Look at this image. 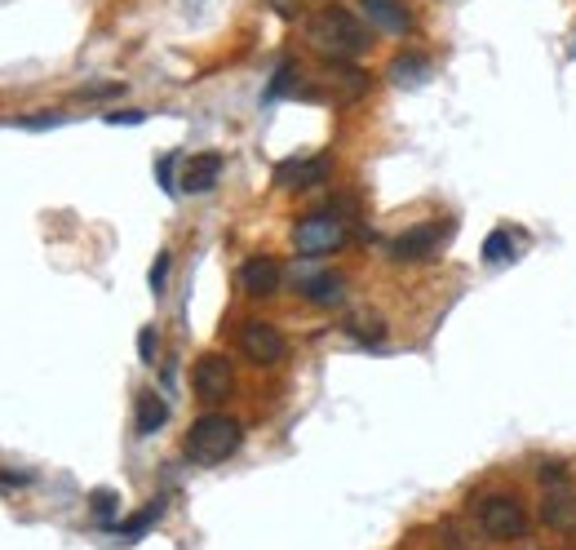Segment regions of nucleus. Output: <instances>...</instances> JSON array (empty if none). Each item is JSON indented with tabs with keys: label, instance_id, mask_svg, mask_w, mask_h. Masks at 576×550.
I'll return each instance as SVG.
<instances>
[{
	"label": "nucleus",
	"instance_id": "f257e3e1",
	"mask_svg": "<svg viewBox=\"0 0 576 550\" xmlns=\"http://www.w3.org/2000/svg\"><path fill=\"white\" fill-rule=\"evenodd\" d=\"M306 44L324 62H350V58H359L368 49V27L350 9L328 4V9H319V13L306 18Z\"/></svg>",
	"mask_w": 576,
	"mask_h": 550
},
{
	"label": "nucleus",
	"instance_id": "f03ea898",
	"mask_svg": "<svg viewBox=\"0 0 576 550\" xmlns=\"http://www.w3.org/2000/svg\"><path fill=\"white\" fill-rule=\"evenodd\" d=\"M240 440H245V431H240L236 418H227V413H205V418L191 422V431H187V440H182V453H187V462H196V467H218V462H227V458L240 449Z\"/></svg>",
	"mask_w": 576,
	"mask_h": 550
},
{
	"label": "nucleus",
	"instance_id": "7ed1b4c3",
	"mask_svg": "<svg viewBox=\"0 0 576 550\" xmlns=\"http://www.w3.org/2000/svg\"><path fill=\"white\" fill-rule=\"evenodd\" d=\"M346 240H350V227H346V218H341V213H332V209L306 213V218L292 227V249H297L301 258L337 253Z\"/></svg>",
	"mask_w": 576,
	"mask_h": 550
},
{
	"label": "nucleus",
	"instance_id": "20e7f679",
	"mask_svg": "<svg viewBox=\"0 0 576 550\" xmlns=\"http://www.w3.org/2000/svg\"><path fill=\"white\" fill-rule=\"evenodd\" d=\"M479 529L493 542H519V538H528V511L510 493H488L479 502Z\"/></svg>",
	"mask_w": 576,
	"mask_h": 550
},
{
	"label": "nucleus",
	"instance_id": "39448f33",
	"mask_svg": "<svg viewBox=\"0 0 576 550\" xmlns=\"http://www.w3.org/2000/svg\"><path fill=\"white\" fill-rule=\"evenodd\" d=\"M448 240H453V222H421V227L390 240V258L395 262H421V258L439 253Z\"/></svg>",
	"mask_w": 576,
	"mask_h": 550
},
{
	"label": "nucleus",
	"instance_id": "423d86ee",
	"mask_svg": "<svg viewBox=\"0 0 576 550\" xmlns=\"http://www.w3.org/2000/svg\"><path fill=\"white\" fill-rule=\"evenodd\" d=\"M191 387H196V396H200L205 404L227 400V396L236 391V369H231V360H227V356H218V351L200 356V360H196V369H191Z\"/></svg>",
	"mask_w": 576,
	"mask_h": 550
},
{
	"label": "nucleus",
	"instance_id": "0eeeda50",
	"mask_svg": "<svg viewBox=\"0 0 576 550\" xmlns=\"http://www.w3.org/2000/svg\"><path fill=\"white\" fill-rule=\"evenodd\" d=\"M240 356H249L254 364H280L288 356L285 333L276 324H267V320H249L240 329Z\"/></svg>",
	"mask_w": 576,
	"mask_h": 550
},
{
	"label": "nucleus",
	"instance_id": "6e6552de",
	"mask_svg": "<svg viewBox=\"0 0 576 550\" xmlns=\"http://www.w3.org/2000/svg\"><path fill=\"white\" fill-rule=\"evenodd\" d=\"M542 524L555 529V533H576V489L564 480H555L542 498Z\"/></svg>",
	"mask_w": 576,
	"mask_h": 550
},
{
	"label": "nucleus",
	"instance_id": "1a4fd4ad",
	"mask_svg": "<svg viewBox=\"0 0 576 550\" xmlns=\"http://www.w3.org/2000/svg\"><path fill=\"white\" fill-rule=\"evenodd\" d=\"M328 173H332V156H306V160H285V164L276 169V182H280L285 191H310V187H319Z\"/></svg>",
	"mask_w": 576,
	"mask_h": 550
},
{
	"label": "nucleus",
	"instance_id": "9d476101",
	"mask_svg": "<svg viewBox=\"0 0 576 550\" xmlns=\"http://www.w3.org/2000/svg\"><path fill=\"white\" fill-rule=\"evenodd\" d=\"M324 89L337 102H359L368 93V71H359L350 62H324ZM324 89H319V98H324Z\"/></svg>",
	"mask_w": 576,
	"mask_h": 550
},
{
	"label": "nucleus",
	"instance_id": "9b49d317",
	"mask_svg": "<svg viewBox=\"0 0 576 550\" xmlns=\"http://www.w3.org/2000/svg\"><path fill=\"white\" fill-rule=\"evenodd\" d=\"M359 9L368 18V27H377L386 36H408L413 31V13H408L404 0H359Z\"/></svg>",
	"mask_w": 576,
	"mask_h": 550
},
{
	"label": "nucleus",
	"instance_id": "f8f14e48",
	"mask_svg": "<svg viewBox=\"0 0 576 550\" xmlns=\"http://www.w3.org/2000/svg\"><path fill=\"white\" fill-rule=\"evenodd\" d=\"M218 178H222V156L218 151H200V156H191L187 164H182V191L187 196H200V191H213L218 187Z\"/></svg>",
	"mask_w": 576,
	"mask_h": 550
},
{
	"label": "nucleus",
	"instance_id": "ddd939ff",
	"mask_svg": "<svg viewBox=\"0 0 576 550\" xmlns=\"http://www.w3.org/2000/svg\"><path fill=\"white\" fill-rule=\"evenodd\" d=\"M280 280H285V271H280L276 258H249V262L240 267V289H245L249 298H271V293L280 289Z\"/></svg>",
	"mask_w": 576,
	"mask_h": 550
},
{
	"label": "nucleus",
	"instance_id": "4468645a",
	"mask_svg": "<svg viewBox=\"0 0 576 550\" xmlns=\"http://www.w3.org/2000/svg\"><path fill=\"white\" fill-rule=\"evenodd\" d=\"M386 76H390V84H399V89H421V84L430 80V58H426V53L404 49V53H395V58H390Z\"/></svg>",
	"mask_w": 576,
	"mask_h": 550
},
{
	"label": "nucleus",
	"instance_id": "2eb2a0df",
	"mask_svg": "<svg viewBox=\"0 0 576 550\" xmlns=\"http://www.w3.org/2000/svg\"><path fill=\"white\" fill-rule=\"evenodd\" d=\"M133 422H138V436H156V431L169 422V404H165L156 391H142V396H138V418H133Z\"/></svg>",
	"mask_w": 576,
	"mask_h": 550
},
{
	"label": "nucleus",
	"instance_id": "dca6fc26",
	"mask_svg": "<svg viewBox=\"0 0 576 550\" xmlns=\"http://www.w3.org/2000/svg\"><path fill=\"white\" fill-rule=\"evenodd\" d=\"M165 507H169V502L160 498V502H151V507H142L138 516H129V520H120V524H116L111 533H120L125 542H138V538H142L147 529H156V524H160V516H165Z\"/></svg>",
	"mask_w": 576,
	"mask_h": 550
},
{
	"label": "nucleus",
	"instance_id": "f3484780",
	"mask_svg": "<svg viewBox=\"0 0 576 550\" xmlns=\"http://www.w3.org/2000/svg\"><path fill=\"white\" fill-rule=\"evenodd\" d=\"M301 293H306L310 302H319V307H332V302H341V276L319 271V276H310V280L301 284Z\"/></svg>",
	"mask_w": 576,
	"mask_h": 550
},
{
	"label": "nucleus",
	"instance_id": "a211bd4d",
	"mask_svg": "<svg viewBox=\"0 0 576 550\" xmlns=\"http://www.w3.org/2000/svg\"><path fill=\"white\" fill-rule=\"evenodd\" d=\"M510 258H519V249H515V236H510L506 227H497V231L484 240V262L501 267V262H510Z\"/></svg>",
	"mask_w": 576,
	"mask_h": 550
},
{
	"label": "nucleus",
	"instance_id": "6ab92c4d",
	"mask_svg": "<svg viewBox=\"0 0 576 550\" xmlns=\"http://www.w3.org/2000/svg\"><path fill=\"white\" fill-rule=\"evenodd\" d=\"M89 511H93V520H98L102 529H116V511H120V498H116L111 489H93V493H89Z\"/></svg>",
	"mask_w": 576,
	"mask_h": 550
},
{
	"label": "nucleus",
	"instance_id": "aec40b11",
	"mask_svg": "<svg viewBox=\"0 0 576 550\" xmlns=\"http://www.w3.org/2000/svg\"><path fill=\"white\" fill-rule=\"evenodd\" d=\"M285 93H301V71H297V62H280V71H276V80H271V89H267V102H276V98H285Z\"/></svg>",
	"mask_w": 576,
	"mask_h": 550
},
{
	"label": "nucleus",
	"instance_id": "412c9836",
	"mask_svg": "<svg viewBox=\"0 0 576 550\" xmlns=\"http://www.w3.org/2000/svg\"><path fill=\"white\" fill-rule=\"evenodd\" d=\"M169 267H173V258H169V253H160V258L151 262V276H147V280H151V293H165V280H169Z\"/></svg>",
	"mask_w": 576,
	"mask_h": 550
},
{
	"label": "nucleus",
	"instance_id": "4be33fe9",
	"mask_svg": "<svg viewBox=\"0 0 576 550\" xmlns=\"http://www.w3.org/2000/svg\"><path fill=\"white\" fill-rule=\"evenodd\" d=\"M346 329H350L359 342H381V333H386V324H381V320H373V324H359V320H350Z\"/></svg>",
	"mask_w": 576,
	"mask_h": 550
},
{
	"label": "nucleus",
	"instance_id": "5701e85b",
	"mask_svg": "<svg viewBox=\"0 0 576 550\" xmlns=\"http://www.w3.org/2000/svg\"><path fill=\"white\" fill-rule=\"evenodd\" d=\"M173 169H178V156H165V160L156 164V178H160V187H165V191H178V182H173Z\"/></svg>",
	"mask_w": 576,
	"mask_h": 550
},
{
	"label": "nucleus",
	"instance_id": "b1692460",
	"mask_svg": "<svg viewBox=\"0 0 576 550\" xmlns=\"http://www.w3.org/2000/svg\"><path fill=\"white\" fill-rule=\"evenodd\" d=\"M138 360L142 364H156V329H142L138 333Z\"/></svg>",
	"mask_w": 576,
	"mask_h": 550
},
{
	"label": "nucleus",
	"instance_id": "393cba45",
	"mask_svg": "<svg viewBox=\"0 0 576 550\" xmlns=\"http://www.w3.org/2000/svg\"><path fill=\"white\" fill-rule=\"evenodd\" d=\"M116 93H125V84H89V89H80V98H116Z\"/></svg>",
	"mask_w": 576,
	"mask_h": 550
},
{
	"label": "nucleus",
	"instance_id": "a878e982",
	"mask_svg": "<svg viewBox=\"0 0 576 550\" xmlns=\"http://www.w3.org/2000/svg\"><path fill=\"white\" fill-rule=\"evenodd\" d=\"M142 111H107V124H142Z\"/></svg>",
	"mask_w": 576,
	"mask_h": 550
},
{
	"label": "nucleus",
	"instance_id": "bb28decb",
	"mask_svg": "<svg viewBox=\"0 0 576 550\" xmlns=\"http://www.w3.org/2000/svg\"><path fill=\"white\" fill-rule=\"evenodd\" d=\"M22 129H49V124H62V116H27V120H18Z\"/></svg>",
	"mask_w": 576,
	"mask_h": 550
},
{
	"label": "nucleus",
	"instance_id": "cd10ccee",
	"mask_svg": "<svg viewBox=\"0 0 576 550\" xmlns=\"http://www.w3.org/2000/svg\"><path fill=\"white\" fill-rule=\"evenodd\" d=\"M13 484H31V476H9V471H0V489H13Z\"/></svg>",
	"mask_w": 576,
	"mask_h": 550
},
{
	"label": "nucleus",
	"instance_id": "c85d7f7f",
	"mask_svg": "<svg viewBox=\"0 0 576 550\" xmlns=\"http://www.w3.org/2000/svg\"><path fill=\"white\" fill-rule=\"evenodd\" d=\"M271 9L285 13V18H292V13H297V0H271Z\"/></svg>",
	"mask_w": 576,
	"mask_h": 550
},
{
	"label": "nucleus",
	"instance_id": "c756f323",
	"mask_svg": "<svg viewBox=\"0 0 576 550\" xmlns=\"http://www.w3.org/2000/svg\"><path fill=\"white\" fill-rule=\"evenodd\" d=\"M200 4H205V0H187V9H200Z\"/></svg>",
	"mask_w": 576,
	"mask_h": 550
}]
</instances>
